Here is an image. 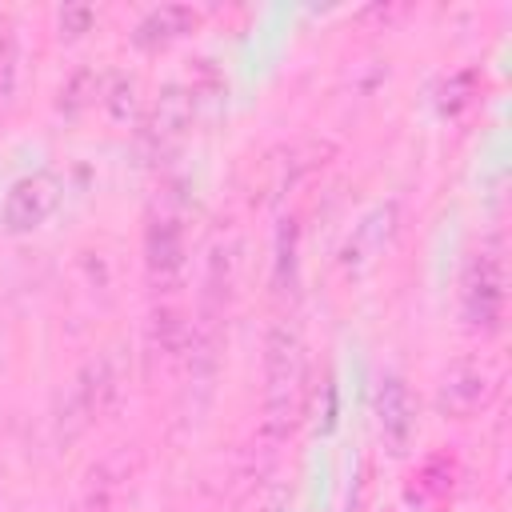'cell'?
<instances>
[{"label": "cell", "instance_id": "1", "mask_svg": "<svg viewBox=\"0 0 512 512\" xmlns=\"http://www.w3.org/2000/svg\"><path fill=\"white\" fill-rule=\"evenodd\" d=\"M304 396V348L296 328L276 324L264 356V436L280 440L296 424Z\"/></svg>", "mask_w": 512, "mask_h": 512}, {"label": "cell", "instance_id": "2", "mask_svg": "<svg viewBox=\"0 0 512 512\" xmlns=\"http://www.w3.org/2000/svg\"><path fill=\"white\" fill-rule=\"evenodd\" d=\"M112 396H116V368H112V356L88 360V364L76 372V380H72V388H68V396H64V408H60V440L80 436V432L112 404Z\"/></svg>", "mask_w": 512, "mask_h": 512}, {"label": "cell", "instance_id": "3", "mask_svg": "<svg viewBox=\"0 0 512 512\" xmlns=\"http://www.w3.org/2000/svg\"><path fill=\"white\" fill-rule=\"evenodd\" d=\"M60 196H64V184L56 172H28L8 188L0 204V220L8 232H32L60 208Z\"/></svg>", "mask_w": 512, "mask_h": 512}, {"label": "cell", "instance_id": "4", "mask_svg": "<svg viewBox=\"0 0 512 512\" xmlns=\"http://www.w3.org/2000/svg\"><path fill=\"white\" fill-rule=\"evenodd\" d=\"M500 312H504V268L492 252H480L464 276V316L476 328L492 332L500 324Z\"/></svg>", "mask_w": 512, "mask_h": 512}, {"label": "cell", "instance_id": "5", "mask_svg": "<svg viewBox=\"0 0 512 512\" xmlns=\"http://www.w3.org/2000/svg\"><path fill=\"white\" fill-rule=\"evenodd\" d=\"M128 476H132V452H128V444H120L100 464H92V472L80 488L76 512H116L128 492Z\"/></svg>", "mask_w": 512, "mask_h": 512}, {"label": "cell", "instance_id": "6", "mask_svg": "<svg viewBox=\"0 0 512 512\" xmlns=\"http://www.w3.org/2000/svg\"><path fill=\"white\" fill-rule=\"evenodd\" d=\"M496 392V376L484 368V364H472V360H460L448 368V376L440 380V408L448 416H472L476 408H484Z\"/></svg>", "mask_w": 512, "mask_h": 512}, {"label": "cell", "instance_id": "7", "mask_svg": "<svg viewBox=\"0 0 512 512\" xmlns=\"http://www.w3.org/2000/svg\"><path fill=\"white\" fill-rule=\"evenodd\" d=\"M396 220V204H376L356 228H352V236H348V244H344V264H348V272H364L380 252H384V244H388V236H392V224Z\"/></svg>", "mask_w": 512, "mask_h": 512}, {"label": "cell", "instance_id": "8", "mask_svg": "<svg viewBox=\"0 0 512 512\" xmlns=\"http://www.w3.org/2000/svg\"><path fill=\"white\" fill-rule=\"evenodd\" d=\"M148 272L156 284H172L184 272V228L176 216H160L148 228Z\"/></svg>", "mask_w": 512, "mask_h": 512}, {"label": "cell", "instance_id": "9", "mask_svg": "<svg viewBox=\"0 0 512 512\" xmlns=\"http://www.w3.org/2000/svg\"><path fill=\"white\" fill-rule=\"evenodd\" d=\"M376 420H380V436L392 444V452H400L412 436V400L404 380L384 376L376 388Z\"/></svg>", "mask_w": 512, "mask_h": 512}, {"label": "cell", "instance_id": "10", "mask_svg": "<svg viewBox=\"0 0 512 512\" xmlns=\"http://www.w3.org/2000/svg\"><path fill=\"white\" fill-rule=\"evenodd\" d=\"M188 120H192V96L184 88H164L156 108H152V116H148V124H144V140L164 148L188 128Z\"/></svg>", "mask_w": 512, "mask_h": 512}, {"label": "cell", "instance_id": "11", "mask_svg": "<svg viewBox=\"0 0 512 512\" xmlns=\"http://www.w3.org/2000/svg\"><path fill=\"white\" fill-rule=\"evenodd\" d=\"M192 28H196V12H192L188 4H160V8H152V12L136 24L132 40H136L140 48H160V44H168V40L192 32Z\"/></svg>", "mask_w": 512, "mask_h": 512}, {"label": "cell", "instance_id": "12", "mask_svg": "<svg viewBox=\"0 0 512 512\" xmlns=\"http://www.w3.org/2000/svg\"><path fill=\"white\" fill-rule=\"evenodd\" d=\"M16 64H20V48H16L12 28H4L0 32V104L12 100V92H16V72H20Z\"/></svg>", "mask_w": 512, "mask_h": 512}]
</instances>
